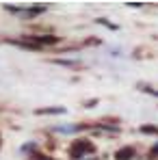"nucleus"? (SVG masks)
I'll return each mask as SVG.
<instances>
[{"mask_svg":"<svg viewBox=\"0 0 158 160\" xmlns=\"http://www.w3.org/2000/svg\"><path fill=\"white\" fill-rule=\"evenodd\" d=\"M84 152H93V145L87 143V141H76V143L69 147V156H72V158H80Z\"/></svg>","mask_w":158,"mask_h":160,"instance_id":"obj_1","label":"nucleus"},{"mask_svg":"<svg viewBox=\"0 0 158 160\" xmlns=\"http://www.w3.org/2000/svg\"><path fill=\"white\" fill-rule=\"evenodd\" d=\"M115 158H117V160H130V158H134V147H121V149L115 154Z\"/></svg>","mask_w":158,"mask_h":160,"instance_id":"obj_2","label":"nucleus"},{"mask_svg":"<svg viewBox=\"0 0 158 160\" xmlns=\"http://www.w3.org/2000/svg\"><path fill=\"white\" fill-rule=\"evenodd\" d=\"M39 115H63L65 112V108H41V110H37Z\"/></svg>","mask_w":158,"mask_h":160,"instance_id":"obj_3","label":"nucleus"},{"mask_svg":"<svg viewBox=\"0 0 158 160\" xmlns=\"http://www.w3.org/2000/svg\"><path fill=\"white\" fill-rule=\"evenodd\" d=\"M141 132H143V134H158V128H156V126H143Z\"/></svg>","mask_w":158,"mask_h":160,"instance_id":"obj_4","label":"nucleus"},{"mask_svg":"<svg viewBox=\"0 0 158 160\" xmlns=\"http://www.w3.org/2000/svg\"><path fill=\"white\" fill-rule=\"evenodd\" d=\"M39 13H43V7H37V9H28V11H26V15H30V18H33V15H39Z\"/></svg>","mask_w":158,"mask_h":160,"instance_id":"obj_5","label":"nucleus"},{"mask_svg":"<svg viewBox=\"0 0 158 160\" xmlns=\"http://www.w3.org/2000/svg\"><path fill=\"white\" fill-rule=\"evenodd\" d=\"M152 156H158V145H154V149H152Z\"/></svg>","mask_w":158,"mask_h":160,"instance_id":"obj_6","label":"nucleus"}]
</instances>
